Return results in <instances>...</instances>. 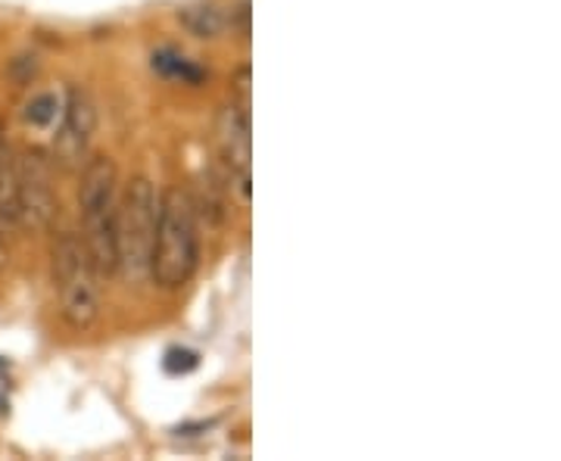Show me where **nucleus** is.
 I'll return each instance as SVG.
<instances>
[{"mask_svg":"<svg viewBox=\"0 0 561 461\" xmlns=\"http://www.w3.org/2000/svg\"><path fill=\"white\" fill-rule=\"evenodd\" d=\"M201 262V238H197V206L181 191H160L157 209V234L150 253V281L162 290H179L194 278Z\"/></svg>","mask_w":561,"mask_h":461,"instance_id":"obj_1","label":"nucleus"},{"mask_svg":"<svg viewBox=\"0 0 561 461\" xmlns=\"http://www.w3.org/2000/svg\"><path fill=\"white\" fill-rule=\"evenodd\" d=\"M116 206H119V165L113 157L88 160L79 184V238L98 275H116Z\"/></svg>","mask_w":561,"mask_h":461,"instance_id":"obj_2","label":"nucleus"},{"mask_svg":"<svg viewBox=\"0 0 561 461\" xmlns=\"http://www.w3.org/2000/svg\"><path fill=\"white\" fill-rule=\"evenodd\" d=\"M160 191L150 178H131L116 206V275L144 281L150 275V253L157 234Z\"/></svg>","mask_w":561,"mask_h":461,"instance_id":"obj_3","label":"nucleus"},{"mask_svg":"<svg viewBox=\"0 0 561 461\" xmlns=\"http://www.w3.org/2000/svg\"><path fill=\"white\" fill-rule=\"evenodd\" d=\"M50 260H54V287L60 297L62 319L76 331L94 327V321L101 319V275L79 234L60 231L54 238Z\"/></svg>","mask_w":561,"mask_h":461,"instance_id":"obj_4","label":"nucleus"},{"mask_svg":"<svg viewBox=\"0 0 561 461\" xmlns=\"http://www.w3.org/2000/svg\"><path fill=\"white\" fill-rule=\"evenodd\" d=\"M16 197H20V228L41 231L57 216L54 169L38 150L16 153Z\"/></svg>","mask_w":561,"mask_h":461,"instance_id":"obj_5","label":"nucleus"},{"mask_svg":"<svg viewBox=\"0 0 561 461\" xmlns=\"http://www.w3.org/2000/svg\"><path fill=\"white\" fill-rule=\"evenodd\" d=\"M94 131H98V103L84 88H69L66 103H62L57 141H54L57 162L66 169L81 165V160L88 157V147L94 141Z\"/></svg>","mask_w":561,"mask_h":461,"instance_id":"obj_6","label":"nucleus"},{"mask_svg":"<svg viewBox=\"0 0 561 461\" xmlns=\"http://www.w3.org/2000/svg\"><path fill=\"white\" fill-rule=\"evenodd\" d=\"M221 160L228 165L231 178H238L243 200H250V169H253V135H250V113L238 110L234 103L225 106L219 116Z\"/></svg>","mask_w":561,"mask_h":461,"instance_id":"obj_7","label":"nucleus"},{"mask_svg":"<svg viewBox=\"0 0 561 461\" xmlns=\"http://www.w3.org/2000/svg\"><path fill=\"white\" fill-rule=\"evenodd\" d=\"M179 22L194 38H219L231 25V13H225L216 3H191L179 10Z\"/></svg>","mask_w":561,"mask_h":461,"instance_id":"obj_8","label":"nucleus"},{"mask_svg":"<svg viewBox=\"0 0 561 461\" xmlns=\"http://www.w3.org/2000/svg\"><path fill=\"white\" fill-rule=\"evenodd\" d=\"M20 228V197H16V153L10 143L0 147V231Z\"/></svg>","mask_w":561,"mask_h":461,"instance_id":"obj_9","label":"nucleus"},{"mask_svg":"<svg viewBox=\"0 0 561 461\" xmlns=\"http://www.w3.org/2000/svg\"><path fill=\"white\" fill-rule=\"evenodd\" d=\"M150 66H153V72L162 76V79L169 81H181V84H191V88H197L203 81L209 79V72L197 66L194 60H187V57H181L179 50H172V47H162L157 50L153 57H150Z\"/></svg>","mask_w":561,"mask_h":461,"instance_id":"obj_10","label":"nucleus"},{"mask_svg":"<svg viewBox=\"0 0 561 461\" xmlns=\"http://www.w3.org/2000/svg\"><path fill=\"white\" fill-rule=\"evenodd\" d=\"M62 103H66V94L38 91V94H32V101H25V106H22V122L32 125V128H50V125L60 122Z\"/></svg>","mask_w":561,"mask_h":461,"instance_id":"obj_11","label":"nucleus"},{"mask_svg":"<svg viewBox=\"0 0 561 461\" xmlns=\"http://www.w3.org/2000/svg\"><path fill=\"white\" fill-rule=\"evenodd\" d=\"M197 365H201V356H197L194 349H184V346H172V349L165 353V359H162V368H165L169 374H191Z\"/></svg>","mask_w":561,"mask_h":461,"instance_id":"obj_12","label":"nucleus"},{"mask_svg":"<svg viewBox=\"0 0 561 461\" xmlns=\"http://www.w3.org/2000/svg\"><path fill=\"white\" fill-rule=\"evenodd\" d=\"M231 88H234V106L243 110V113H250V66H243L238 69V76L231 81Z\"/></svg>","mask_w":561,"mask_h":461,"instance_id":"obj_13","label":"nucleus"},{"mask_svg":"<svg viewBox=\"0 0 561 461\" xmlns=\"http://www.w3.org/2000/svg\"><path fill=\"white\" fill-rule=\"evenodd\" d=\"M216 422H194V424H179L172 434H179V437H197V434H206V430H213Z\"/></svg>","mask_w":561,"mask_h":461,"instance_id":"obj_14","label":"nucleus"}]
</instances>
